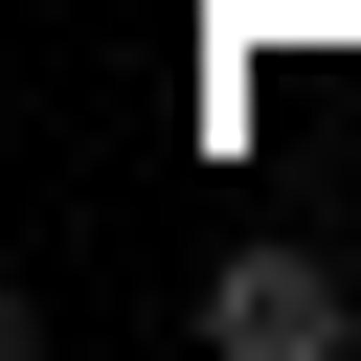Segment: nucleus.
I'll return each instance as SVG.
<instances>
[{
  "mask_svg": "<svg viewBox=\"0 0 361 361\" xmlns=\"http://www.w3.org/2000/svg\"><path fill=\"white\" fill-rule=\"evenodd\" d=\"M203 338H226V361H338V338H361V271H338V248H226V271H203Z\"/></svg>",
  "mask_w": 361,
  "mask_h": 361,
  "instance_id": "obj_1",
  "label": "nucleus"
}]
</instances>
